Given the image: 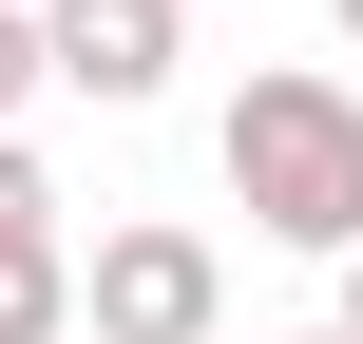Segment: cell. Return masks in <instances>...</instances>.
<instances>
[{
    "instance_id": "cell-1",
    "label": "cell",
    "mask_w": 363,
    "mask_h": 344,
    "mask_svg": "<svg viewBox=\"0 0 363 344\" xmlns=\"http://www.w3.org/2000/svg\"><path fill=\"white\" fill-rule=\"evenodd\" d=\"M211 153H230V192H249L268 249H363V96L345 77H249Z\"/></svg>"
},
{
    "instance_id": "cell-2",
    "label": "cell",
    "mask_w": 363,
    "mask_h": 344,
    "mask_svg": "<svg viewBox=\"0 0 363 344\" xmlns=\"http://www.w3.org/2000/svg\"><path fill=\"white\" fill-rule=\"evenodd\" d=\"M57 287H77V344H211L230 326L211 230H96V268H57Z\"/></svg>"
},
{
    "instance_id": "cell-3",
    "label": "cell",
    "mask_w": 363,
    "mask_h": 344,
    "mask_svg": "<svg viewBox=\"0 0 363 344\" xmlns=\"http://www.w3.org/2000/svg\"><path fill=\"white\" fill-rule=\"evenodd\" d=\"M19 19H38V96H96V115L172 96V0H19Z\"/></svg>"
},
{
    "instance_id": "cell-4",
    "label": "cell",
    "mask_w": 363,
    "mask_h": 344,
    "mask_svg": "<svg viewBox=\"0 0 363 344\" xmlns=\"http://www.w3.org/2000/svg\"><path fill=\"white\" fill-rule=\"evenodd\" d=\"M0 344H77V287H57V249H19V268H0Z\"/></svg>"
},
{
    "instance_id": "cell-5",
    "label": "cell",
    "mask_w": 363,
    "mask_h": 344,
    "mask_svg": "<svg viewBox=\"0 0 363 344\" xmlns=\"http://www.w3.org/2000/svg\"><path fill=\"white\" fill-rule=\"evenodd\" d=\"M19 249H57V192H38V153L0 134V268H19Z\"/></svg>"
},
{
    "instance_id": "cell-6",
    "label": "cell",
    "mask_w": 363,
    "mask_h": 344,
    "mask_svg": "<svg viewBox=\"0 0 363 344\" xmlns=\"http://www.w3.org/2000/svg\"><path fill=\"white\" fill-rule=\"evenodd\" d=\"M19 115H38V19L0 0V134H19Z\"/></svg>"
},
{
    "instance_id": "cell-7",
    "label": "cell",
    "mask_w": 363,
    "mask_h": 344,
    "mask_svg": "<svg viewBox=\"0 0 363 344\" xmlns=\"http://www.w3.org/2000/svg\"><path fill=\"white\" fill-rule=\"evenodd\" d=\"M325 344H363V249H345V326H325Z\"/></svg>"
},
{
    "instance_id": "cell-8",
    "label": "cell",
    "mask_w": 363,
    "mask_h": 344,
    "mask_svg": "<svg viewBox=\"0 0 363 344\" xmlns=\"http://www.w3.org/2000/svg\"><path fill=\"white\" fill-rule=\"evenodd\" d=\"M345 38H363V0H345Z\"/></svg>"
},
{
    "instance_id": "cell-9",
    "label": "cell",
    "mask_w": 363,
    "mask_h": 344,
    "mask_svg": "<svg viewBox=\"0 0 363 344\" xmlns=\"http://www.w3.org/2000/svg\"><path fill=\"white\" fill-rule=\"evenodd\" d=\"M306 344H325V326H306Z\"/></svg>"
}]
</instances>
